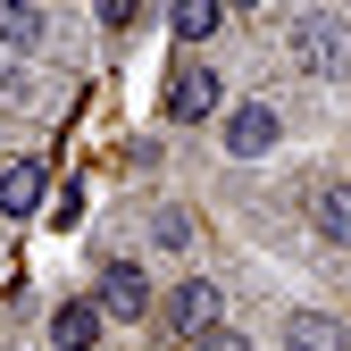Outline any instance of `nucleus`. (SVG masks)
<instances>
[{
	"instance_id": "nucleus-1",
	"label": "nucleus",
	"mask_w": 351,
	"mask_h": 351,
	"mask_svg": "<svg viewBox=\"0 0 351 351\" xmlns=\"http://www.w3.org/2000/svg\"><path fill=\"white\" fill-rule=\"evenodd\" d=\"M93 301H101L109 326H143L151 301H159V276L143 268L134 251H101V268H93Z\"/></svg>"
},
{
	"instance_id": "nucleus-2",
	"label": "nucleus",
	"mask_w": 351,
	"mask_h": 351,
	"mask_svg": "<svg viewBox=\"0 0 351 351\" xmlns=\"http://www.w3.org/2000/svg\"><path fill=\"white\" fill-rule=\"evenodd\" d=\"M226 75H217L209 59H176L167 84H159V117L167 125H217V109H226Z\"/></svg>"
},
{
	"instance_id": "nucleus-3",
	"label": "nucleus",
	"mask_w": 351,
	"mask_h": 351,
	"mask_svg": "<svg viewBox=\"0 0 351 351\" xmlns=\"http://www.w3.org/2000/svg\"><path fill=\"white\" fill-rule=\"evenodd\" d=\"M151 318H159L167 343H193V335H209L217 318H226V293H217V276H176V285H159Z\"/></svg>"
},
{
	"instance_id": "nucleus-4",
	"label": "nucleus",
	"mask_w": 351,
	"mask_h": 351,
	"mask_svg": "<svg viewBox=\"0 0 351 351\" xmlns=\"http://www.w3.org/2000/svg\"><path fill=\"white\" fill-rule=\"evenodd\" d=\"M293 67L318 75V84H343V75H351V25H343L335 9H310V17L293 25Z\"/></svg>"
},
{
	"instance_id": "nucleus-5",
	"label": "nucleus",
	"mask_w": 351,
	"mask_h": 351,
	"mask_svg": "<svg viewBox=\"0 0 351 351\" xmlns=\"http://www.w3.org/2000/svg\"><path fill=\"white\" fill-rule=\"evenodd\" d=\"M217 143H226V159H268L276 143H285V109L268 101V93H259V101H226V109H217Z\"/></svg>"
},
{
	"instance_id": "nucleus-6",
	"label": "nucleus",
	"mask_w": 351,
	"mask_h": 351,
	"mask_svg": "<svg viewBox=\"0 0 351 351\" xmlns=\"http://www.w3.org/2000/svg\"><path fill=\"white\" fill-rule=\"evenodd\" d=\"M51 159H34V151H9L0 159V226H25V217H42V201H51Z\"/></svg>"
},
{
	"instance_id": "nucleus-7",
	"label": "nucleus",
	"mask_w": 351,
	"mask_h": 351,
	"mask_svg": "<svg viewBox=\"0 0 351 351\" xmlns=\"http://www.w3.org/2000/svg\"><path fill=\"white\" fill-rule=\"evenodd\" d=\"M101 335H109V318L93 293H59L42 310V351H101Z\"/></svg>"
},
{
	"instance_id": "nucleus-8",
	"label": "nucleus",
	"mask_w": 351,
	"mask_h": 351,
	"mask_svg": "<svg viewBox=\"0 0 351 351\" xmlns=\"http://www.w3.org/2000/svg\"><path fill=\"white\" fill-rule=\"evenodd\" d=\"M59 101H67V93H59V84L42 75L34 59H0V109H25V117H67Z\"/></svg>"
},
{
	"instance_id": "nucleus-9",
	"label": "nucleus",
	"mask_w": 351,
	"mask_h": 351,
	"mask_svg": "<svg viewBox=\"0 0 351 351\" xmlns=\"http://www.w3.org/2000/svg\"><path fill=\"white\" fill-rule=\"evenodd\" d=\"M51 51V9L42 0H0V59H42Z\"/></svg>"
},
{
	"instance_id": "nucleus-10",
	"label": "nucleus",
	"mask_w": 351,
	"mask_h": 351,
	"mask_svg": "<svg viewBox=\"0 0 351 351\" xmlns=\"http://www.w3.org/2000/svg\"><path fill=\"white\" fill-rule=\"evenodd\" d=\"M226 34V0H167V42H184V59H201V42Z\"/></svg>"
},
{
	"instance_id": "nucleus-11",
	"label": "nucleus",
	"mask_w": 351,
	"mask_h": 351,
	"mask_svg": "<svg viewBox=\"0 0 351 351\" xmlns=\"http://www.w3.org/2000/svg\"><path fill=\"white\" fill-rule=\"evenodd\" d=\"M310 226H318L326 251H351V176H326L310 193Z\"/></svg>"
},
{
	"instance_id": "nucleus-12",
	"label": "nucleus",
	"mask_w": 351,
	"mask_h": 351,
	"mask_svg": "<svg viewBox=\"0 0 351 351\" xmlns=\"http://www.w3.org/2000/svg\"><path fill=\"white\" fill-rule=\"evenodd\" d=\"M276 343L285 351H351V326H343V310H293Z\"/></svg>"
},
{
	"instance_id": "nucleus-13",
	"label": "nucleus",
	"mask_w": 351,
	"mask_h": 351,
	"mask_svg": "<svg viewBox=\"0 0 351 351\" xmlns=\"http://www.w3.org/2000/svg\"><path fill=\"white\" fill-rule=\"evenodd\" d=\"M143 234H151V251H159V259H193V243H201V217H193L184 201H159V209L143 217Z\"/></svg>"
},
{
	"instance_id": "nucleus-14",
	"label": "nucleus",
	"mask_w": 351,
	"mask_h": 351,
	"mask_svg": "<svg viewBox=\"0 0 351 351\" xmlns=\"http://www.w3.org/2000/svg\"><path fill=\"white\" fill-rule=\"evenodd\" d=\"M151 9H159V0H93V17H101V34H109V42H125Z\"/></svg>"
},
{
	"instance_id": "nucleus-15",
	"label": "nucleus",
	"mask_w": 351,
	"mask_h": 351,
	"mask_svg": "<svg viewBox=\"0 0 351 351\" xmlns=\"http://www.w3.org/2000/svg\"><path fill=\"white\" fill-rule=\"evenodd\" d=\"M42 217H51V226H75V217H84V184H75V176H51V201H42Z\"/></svg>"
},
{
	"instance_id": "nucleus-16",
	"label": "nucleus",
	"mask_w": 351,
	"mask_h": 351,
	"mask_svg": "<svg viewBox=\"0 0 351 351\" xmlns=\"http://www.w3.org/2000/svg\"><path fill=\"white\" fill-rule=\"evenodd\" d=\"M184 351H251V335H243V326H226V318H217V326H209V335H193Z\"/></svg>"
},
{
	"instance_id": "nucleus-17",
	"label": "nucleus",
	"mask_w": 351,
	"mask_h": 351,
	"mask_svg": "<svg viewBox=\"0 0 351 351\" xmlns=\"http://www.w3.org/2000/svg\"><path fill=\"white\" fill-rule=\"evenodd\" d=\"M259 9H268V0H226V17H259Z\"/></svg>"
},
{
	"instance_id": "nucleus-18",
	"label": "nucleus",
	"mask_w": 351,
	"mask_h": 351,
	"mask_svg": "<svg viewBox=\"0 0 351 351\" xmlns=\"http://www.w3.org/2000/svg\"><path fill=\"white\" fill-rule=\"evenodd\" d=\"M42 9H59V0H42Z\"/></svg>"
}]
</instances>
